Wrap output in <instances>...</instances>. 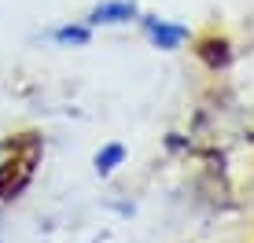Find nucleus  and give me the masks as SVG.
<instances>
[{
    "label": "nucleus",
    "mask_w": 254,
    "mask_h": 243,
    "mask_svg": "<svg viewBox=\"0 0 254 243\" xmlns=\"http://www.w3.org/2000/svg\"><path fill=\"white\" fill-rule=\"evenodd\" d=\"M140 30H144V37L151 41L159 52H177L185 41L191 37L188 26L177 22V19H166V15H140Z\"/></svg>",
    "instance_id": "nucleus-1"
},
{
    "label": "nucleus",
    "mask_w": 254,
    "mask_h": 243,
    "mask_svg": "<svg viewBox=\"0 0 254 243\" xmlns=\"http://www.w3.org/2000/svg\"><path fill=\"white\" fill-rule=\"evenodd\" d=\"M140 19V4L136 0H96L89 7V22L92 30L96 26H129Z\"/></svg>",
    "instance_id": "nucleus-2"
},
{
    "label": "nucleus",
    "mask_w": 254,
    "mask_h": 243,
    "mask_svg": "<svg viewBox=\"0 0 254 243\" xmlns=\"http://www.w3.org/2000/svg\"><path fill=\"white\" fill-rule=\"evenodd\" d=\"M48 41L56 48H85L92 41V26L89 22H59L48 30Z\"/></svg>",
    "instance_id": "nucleus-3"
},
{
    "label": "nucleus",
    "mask_w": 254,
    "mask_h": 243,
    "mask_svg": "<svg viewBox=\"0 0 254 243\" xmlns=\"http://www.w3.org/2000/svg\"><path fill=\"white\" fill-rule=\"evenodd\" d=\"M122 159H126V147H122V144H107L103 151H96V173H100V177H107V173L115 170Z\"/></svg>",
    "instance_id": "nucleus-4"
},
{
    "label": "nucleus",
    "mask_w": 254,
    "mask_h": 243,
    "mask_svg": "<svg viewBox=\"0 0 254 243\" xmlns=\"http://www.w3.org/2000/svg\"><path fill=\"white\" fill-rule=\"evenodd\" d=\"M7 177H11V166H0V195L7 192Z\"/></svg>",
    "instance_id": "nucleus-5"
}]
</instances>
